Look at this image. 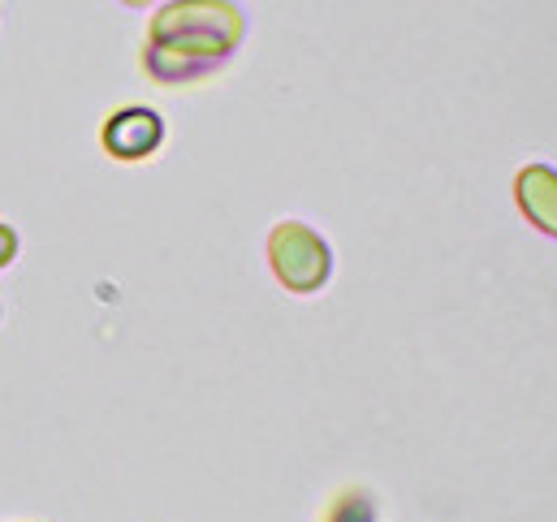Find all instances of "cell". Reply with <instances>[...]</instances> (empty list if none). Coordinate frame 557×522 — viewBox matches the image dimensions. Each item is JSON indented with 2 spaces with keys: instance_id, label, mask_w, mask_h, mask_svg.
<instances>
[{
  "instance_id": "6da1fadb",
  "label": "cell",
  "mask_w": 557,
  "mask_h": 522,
  "mask_svg": "<svg viewBox=\"0 0 557 522\" xmlns=\"http://www.w3.org/2000/svg\"><path fill=\"white\" fill-rule=\"evenodd\" d=\"M247 39V13L234 0H169L147 22L143 70L156 83H195L216 74Z\"/></svg>"
},
{
  "instance_id": "7a4b0ae2",
  "label": "cell",
  "mask_w": 557,
  "mask_h": 522,
  "mask_svg": "<svg viewBox=\"0 0 557 522\" xmlns=\"http://www.w3.org/2000/svg\"><path fill=\"white\" fill-rule=\"evenodd\" d=\"M269 268L281 289L294 298H311L333 276V251L307 221H277L269 234Z\"/></svg>"
},
{
  "instance_id": "3957f363",
  "label": "cell",
  "mask_w": 557,
  "mask_h": 522,
  "mask_svg": "<svg viewBox=\"0 0 557 522\" xmlns=\"http://www.w3.org/2000/svg\"><path fill=\"white\" fill-rule=\"evenodd\" d=\"M100 142H104V151H109L117 164L151 160V156L164 147V117H160L156 109H143V104L117 109V113L104 122Z\"/></svg>"
},
{
  "instance_id": "277c9868",
  "label": "cell",
  "mask_w": 557,
  "mask_h": 522,
  "mask_svg": "<svg viewBox=\"0 0 557 522\" xmlns=\"http://www.w3.org/2000/svg\"><path fill=\"white\" fill-rule=\"evenodd\" d=\"M515 203L523 212V221L545 234V238H557V169L554 164H523L515 173Z\"/></svg>"
},
{
  "instance_id": "5b68a950",
  "label": "cell",
  "mask_w": 557,
  "mask_h": 522,
  "mask_svg": "<svg viewBox=\"0 0 557 522\" xmlns=\"http://www.w3.org/2000/svg\"><path fill=\"white\" fill-rule=\"evenodd\" d=\"M324 522H376V501H372V493H363V488H342V493L329 501Z\"/></svg>"
},
{
  "instance_id": "8992f818",
  "label": "cell",
  "mask_w": 557,
  "mask_h": 522,
  "mask_svg": "<svg viewBox=\"0 0 557 522\" xmlns=\"http://www.w3.org/2000/svg\"><path fill=\"white\" fill-rule=\"evenodd\" d=\"M17 247H22V243H17V229L0 221V272H4V268H9L13 260H17Z\"/></svg>"
},
{
  "instance_id": "52a82bcc",
  "label": "cell",
  "mask_w": 557,
  "mask_h": 522,
  "mask_svg": "<svg viewBox=\"0 0 557 522\" xmlns=\"http://www.w3.org/2000/svg\"><path fill=\"white\" fill-rule=\"evenodd\" d=\"M126 9H143V4H156V0H122Z\"/></svg>"
},
{
  "instance_id": "ba28073f",
  "label": "cell",
  "mask_w": 557,
  "mask_h": 522,
  "mask_svg": "<svg viewBox=\"0 0 557 522\" xmlns=\"http://www.w3.org/2000/svg\"><path fill=\"white\" fill-rule=\"evenodd\" d=\"M0 315H4V311H0Z\"/></svg>"
}]
</instances>
